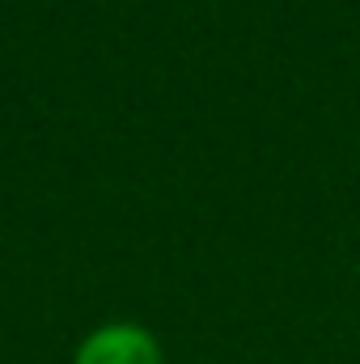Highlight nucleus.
<instances>
[{
  "label": "nucleus",
  "mask_w": 360,
  "mask_h": 364,
  "mask_svg": "<svg viewBox=\"0 0 360 364\" xmlns=\"http://www.w3.org/2000/svg\"><path fill=\"white\" fill-rule=\"evenodd\" d=\"M73 364H162V348L136 322H106L77 348Z\"/></svg>",
  "instance_id": "1"
}]
</instances>
